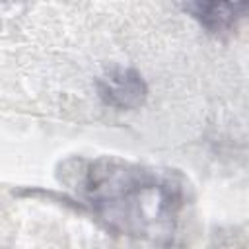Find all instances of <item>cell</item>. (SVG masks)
<instances>
[{
	"label": "cell",
	"mask_w": 249,
	"mask_h": 249,
	"mask_svg": "<svg viewBox=\"0 0 249 249\" xmlns=\"http://www.w3.org/2000/svg\"><path fill=\"white\" fill-rule=\"evenodd\" d=\"M60 179L109 228L134 237L175 233L189 206V185L181 173L119 158H72L62 163Z\"/></svg>",
	"instance_id": "1"
},
{
	"label": "cell",
	"mask_w": 249,
	"mask_h": 249,
	"mask_svg": "<svg viewBox=\"0 0 249 249\" xmlns=\"http://www.w3.org/2000/svg\"><path fill=\"white\" fill-rule=\"evenodd\" d=\"M99 99L117 111H132L144 105L148 97V86L140 72L126 66H115L105 70L97 80Z\"/></svg>",
	"instance_id": "2"
},
{
	"label": "cell",
	"mask_w": 249,
	"mask_h": 249,
	"mask_svg": "<svg viewBox=\"0 0 249 249\" xmlns=\"http://www.w3.org/2000/svg\"><path fill=\"white\" fill-rule=\"evenodd\" d=\"M189 14L212 35H228L249 18V0H187Z\"/></svg>",
	"instance_id": "3"
}]
</instances>
